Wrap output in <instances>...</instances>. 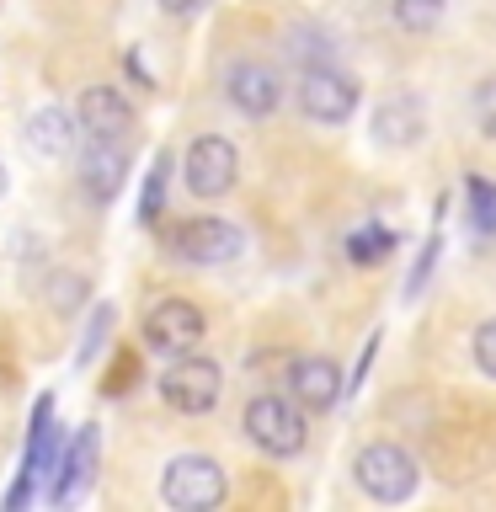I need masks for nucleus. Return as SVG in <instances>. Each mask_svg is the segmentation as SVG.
Instances as JSON below:
<instances>
[{
	"label": "nucleus",
	"instance_id": "1",
	"mask_svg": "<svg viewBox=\"0 0 496 512\" xmlns=\"http://www.w3.org/2000/svg\"><path fill=\"white\" fill-rule=\"evenodd\" d=\"M352 480H358L363 496H374V502L395 507V502H411L416 486H422V470H416V459L406 454L400 443L379 438L358 448V459H352Z\"/></svg>",
	"mask_w": 496,
	"mask_h": 512
},
{
	"label": "nucleus",
	"instance_id": "2",
	"mask_svg": "<svg viewBox=\"0 0 496 512\" xmlns=\"http://www.w3.org/2000/svg\"><path fill=\"white\" fill-rule=\"evenodd\" d=\"M230 480H224V464L208 454H176L160 475V502L176 512H208L224 502Z\"/></svg>",
	"mask_w": 496,
	"mask_h": 512
},
{
	"label": "nucleus",
	"instance_id": "3",
	"mask_svg": "<svg viewBox=\"0 0 496 512\" xmlns=\"http://www.w3.org/2000/svg\"><path fill=\"white\" fill-rule=\"evenodd\" d=\"M166 251L187 267H219V262H235L246 251V235L235 230L230 219L219 214H203V219H182L166 230Z\"/></svg>",
	"mask_w": 496,
	"mask_h": 512
},
{
	"label": "nucleus",
	"instance_id": "4",
	"mask_svg": "<svg viewBox=\"0 0 496 512\" xmlns=\"http://www.w3.org/2000/svg\"><path fill=\"white\" fill-rule=\"evenodd\" d=\"M246 438L262 448V454H272V459H294L304 448V438H310V427H304V416H299L294 400L256 395L246 406Z\"/></svg>",
	"mask_w": 496,
	"mask_h": 512
},
{
	"label": "nucleus",
	"instance_id": "5",
	"mask_svg": "<svg viewBox=\"0 0 496 512\" xmlns=\"http://www.w3.org/2000/svg\"><path fill=\"white\" fill-rule=\"evenodd\" d=\"M219 395H224L219 363L192 358V352H182V358L160 374V400H166L171 411H182V416H208L219 406Z\"/></svg>",
	"mask_w": 496,
	"mask_h": 512
},
{
	"label": "nucleus",
	"instance_id": "6",
	"mask_svg": "<svg viewBox=\"0 0 496 512\" xmlns=\"http://www.w3.org/2000/svg\"><path fill=\"white\" fill-rule=\"evenodd\" d=\"M182 182H187L192 198H224V192L240 182V150L224 134H198L187 144Z\"/></svg>",
	"mask_w": 496,
	"mask_h": 512
},
{
	"label": "nucleus",
	"instance_id": "7",
	"mask_svg": "<svg viewBox=\"0 0 496 512\" xmlns=\"http://www.w3.org/2000/svg\"><path fill=\"white\" fill-rule=\"evenodd\" d=\"M358 96H363L358 80L336 70V64H310L299 75V112L310 123H347L358 112Z\"/></svg>",
	"mask_w": 496,
	"mask_h": 512
},
{
	"label": "nucleus",
	"instance_id": "8",
	"mask_svg": "<svg viewBox=\"0 0 496 512\" xmlns=\"http://www.w3.org/2000/svg\"><path fill=\"white\" fill-rule=\"evenodd\" d=\"M59 459V432H54V395H43L38 406H32V427H27V454H22V475H16V486L6 491V512H22L32 502V491H38V480L54 470Z\"/></svg>",
	"mask_w": 496,
	"mask_h": 512
},
{
	"label": "nucleus",
	"instance_id": "9",
	"mask_svg": "<svg viewBox=\"0 0 496 512\" xmlns=\"http://www.w3.org/2000/svg\"><path fill=\"white\" fill-rule=\"evenodd\" d=\"M96 459H102V427L86 422V427L70 438V448L59 454V475H54L48 502H54V507L80 502V491H91V480H96Z\"/></svg>",
	"mask_w": 496,
	"mask_h": 512
},
{
	"label": "nucleus",
	"instance_id": "10",
	"mask_svg": "<svg viewBox=\"0 0 496 512\" xmlns=\"http://www.w3.org/2000/svg\"><path fill=\"white\" fill-rule=\"evenodd\" d=\"M144 342H150L155 352H192L203 342V310L187 299H160L150 315H144Z\"/></svg>",
	"mask_w": 496,
	"mask_h": 512
},
{
	"label": "nucleus",
	"instance_id": "11",
	"mask_svg": "<svg viewBox=\"0 0 496 512\" xmlns=\"http://www.w3.org/2000/svg\"><path fill=\"white\" fill-rule=\"evenodd\" d=\"M75 123L86 128V139H134V107H128L123 91L112 86H86L75 107Z\"/></svg>",
	"mask_w": 496,
	"mask_h": 512
},
{
	"label": "nucleus",
	"instance_id": "12",
	"mask_svg": "<svg viewBox=\"0 0 496 512\" xmlns=\"http://www.w3.org/2000/svg\"><path fill=\"white\" fill-rule=\"evenodd\" d=\"M224 91H230V102L246 112V118H267V112H278V102H283V80H278V70H272V64H262V59L230 64Z\"/></svg>",
	"mask_w": 496,
	"mask_h": 512
},
{
	"label": "nucleus",
	"instance_id": "13",
	"mask_svg": "<svg viewBox=\"0 0 496 512\" xmlns=\"http://www.w3.org/2000/svg\"><path fill=\"white\" fill-rule=\"evenodd\" d=\"M128 182V144L118 139H86V155H80V187L91 192L96 203H112Z\"/></svg>",
	"mask_w": 496,
	"mask_h": 512
},
{
	"label": "nucleus",
	"instance_id": "14",
	"mask_svg": "<svg viewBox=\"0 0 496 512\" xmlns=\"http://www.w3.org/2000/svg\"><path fill=\"white\" fill-rule=\"evenodd\" d=\"M288 384H294V400L304 411H331L336 400H342V368H336L331 358H299L294 374H288Z\"/></svg>",
	"mask_w": 496,
	"mask_h": 512
},
{
	"label": "nucleus",
	"instance_id": "15",
	"mask_svg": "<svg viewBox=\"0 0 496 512\" xmlns=\"http://www.w3.org/2000/svg\"><path fill=\"white\" fill-rule=\"evenodd\" d=\"M22 139H27V150L32 155H43V160H64L75 150V139H80V128L70 123V112H59V107H38L32 118L22 123Z\"/></svg>",
	"mask_w": 496,
	"mask_h": 512
},
{
	"label": "nucleus",
	"instance_id": "16",
	"mask_svg": "<svg viewBox=\"0 0 496 512\" xmlns=\"http://www.w3.org/2000/svg\"><path fill=\"white\" fill-rule=\"evenodd\" d=\"M422 128H427V112L416 96H390V102L374 112V139L390 144V150H411V144L422 139Z\"/></svg>",
	"mask_w": 496,
	"mask_h": 512
},
{
	"label": "nucleus",
	"instance_id": "17",
	"mask_svg": "<svg viewBox=\"0 0 496 512\" xmlns=\"http://www.w3.org/2000/svg\"><path fill=\"white\" fill-rule=\"evenodd\" d=\"M171 171H176V155L171 150H155L150 171H144V192H139V224H160V214H166Z\"/></svg>",
	"mask_w": 496,
	"mask_h": 512
},
{
	"label": "nucleus",
	"instance_id": "18",
	"mask_svg": "<svg viewBox=\"0 0 496 512\" xmlns=\"http://www.w3.org/2000/svg\"><path fill=\"white\" fill-rule=\"evenodd\" d=\"M390 251H395V230H390V224H358V230L347 235V262L352 267H379Z\"/></svg>",
	"mask_w": 496,
	"mask_h": 512
},
{
	"label": "nucleus",
	"instance_id": "19",
	"mask_svg": "<svg viewBox=\"0 0 496 512\" xmlns=\"http://www.w3.org/2000/svg\"><path fill=\"white\" fill-rule=\"evenodd\" d=\"M464 203H470V224L480 235L496 230V182L486 176H464Z\"/></svg>",
	"mask_w": 496,
	"mask_h": 512
},
{
	"label": "nucleus",
	"instance_id": "20",
	"mask_svg": "<svg viewBox=\"0 0 496 512\" xmlns=\"http://www.w3.org/2000/svg\"><path fill=\"white\" fill-rule=\"evenodd\" d=\"M390 11H395V22L406 32H427V27H438L443 0H390Z\"/></svg>",
	"mask_w": 496,
	"mask_h": 512
},
{
	"label": "nucleus",
	"instance_id": "21",
	"mask_svg": "<svg viewBox=\"0 0 496 512\" xmlns=\"http://www.w3.org/2000/svg\"><path fill=\"white\" fill-rule=\"evenodd\" d=\"M470 107H475V123H480V134H486V139L496 144V75H486V80L475 86Z\"/></svg>",
	"mask_w": 496,
	"mask_h": 512
},
{
	"label": "nucleus",
	"instance_id": "22",
	"mask_svg": "<svg viewBox=\"0 0 496 512\" xmlns=\"http://www.w3.org/2000/svg\"><path fill=\"white\" fill-rule=\"evenodd\" d=\"M438 256H443V235H432L427 246H422V256H416L411 278H406V299H416V294H422V283L432 278V267H438Z\"/></svg>",
	"mask_w": 496,
	"mask_h": 512
},
{
	"label": "nucleus",
	"instance_id": "23",
	"mask_svg": "<svg viewBox=\"0 0 496 512\" xmlns=\"http://www.w3.org/2000/svg\"><path fill=\"white\" fill-rule=\"evenodd\" d=\"M475 363H480L486 379H496V315L475 326Z\"/></svg>",
	"mask_w": 496,
	"mask_h": 512
},
{
	"label": "nucleus",
	"instance_id": "24",
	"mask_svg": "<svg viewBox=\"0 0 496 512\" xmlns=\"http://www.w3.org/2000/svg\"><path fill=\"white\" fill-rule=\"evenodd\" d=\"M107 326H112V310H96V326H91V336H86V347H80V368H86L91 358H96V352H102V336H107Z\"/></svg>",
	"mask_w": 496,
	"mask_h": 512
},
{
	"label": "nucleus",
	"instance_id": "25",
	"mask_svg": "<svg viewBox=\"0 0 496 512\" xmlns=\"http://www.w3.org/2000/svg\"><path fill=\"white\" fill-rule=\"evenodd\" d=\"M134 374H139V363L128 358V352H118V363H112V374H107V384H102V390H107V395H123V390H128L123 379H134Z\"/></svg>",
	"mask_w": 496,
	"mask_h": 512
},
{
	"label": "nucleus",
	"instance_id": "26",
	"mask_svg": "<svg viewBox=\"0 0 496 512\" xmlns=\"http://www.w3.org/2000/svg\"><path fill=\"white\" fill-rule=\"evenodd\" d=\"M208 6H214V0H160V11H166V16H182V22H187V16H203Z\"/></svg>",
	"mask_w": 496,
	"mask_h": 512
},
{
	"label": "nucleus",
	"instance_id": "27",
	"mask_svg": "<svg viewBox=\"0 0 496 512\" xmlns=\"http://www.w3.org/2000/svg\"><path fill=\"white\" fill-rule=\"evenodd\" d=\"M0 198H6V166H0Z\"/></svg>",
	"mask_w": 496,
	"mask_h": 512
}]
</instances>
